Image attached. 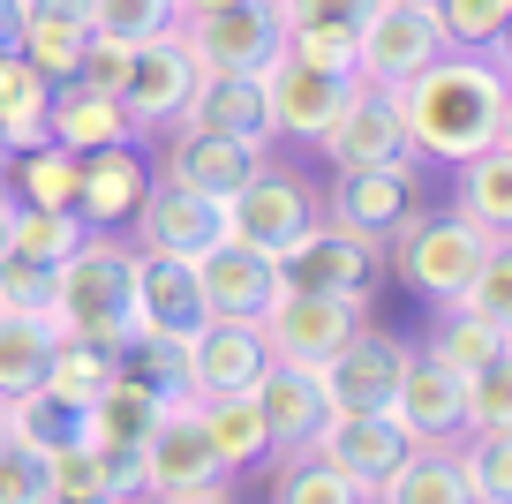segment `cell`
I'll return each mask as SVG.
<instances>
[{"instance_id":"cell-1","label":"cell","mask_w":512,"mask_h":504,"mask_svg":"<svg viewBox=\"0 0 512 504\" xmlns=\"http://www.w3.org/2000/svg\"><path fill=\"white\" fill-rule=\"evenodd\" d=\"M400 121H407V151L460 166V158L512 143V91H505V53H467L445 46L430 68L400 83Z\"/></svg>"},{"instance_id":"cell-2","label":"cell","mask_w":512,"mask_h":504,"mask_svg":"<svg viewBox=\"0 0 512 504\" xmlns=\"http://www.w3.org/2000/svg\"><path fill=\"white\" fill-rule=\"evenodd\" d=\"M53 324L128 362V347H136V241H121L113 226H91L53 264Z\"/></svg>"},{"instance_id":"cell-3","label":"cell","mask_w":512,"mask_h":504,"mask_svg":"<svg viewBox=\"0 0 512 504\" xmlns=\"http://www.w3.org/2000/svg\"><path fill=\"white\" fill-rule=\"evenodd\" d=\"M490 241H505V234H482L460 211H415L400 234L384 241V264H400V279L415 286L422 301H452L475 279V264L490 256Z\"/></svg>"},{"instance_id":"cell-4","label":"cell","mask_w":512,"mask_h":504,"mask_svg":"<svg viewBox=\"0 0 512 504\" xmlns=\"http://www.w3.org/2000/svg\"><path fill=\"white\" fill-rule=\"evenodd\" d=\"M279 286H302V294H377L384 279V241L354 234L339 219H309L287 249H272Z\"/></svg>"},{"instance_id":"cell-5","label":"cell","mask_w":512,"mask_h":504,"mask_svg":"<svg viewBox=\"0 0 512 504\" xmlns=\"http://www.w3.org/2000/svg\"><path fill=\"white\" fill-rule=\"evenodd\" d=\"M174 31L196 53V68H234V76H264L287 46V23H279L272 0H226L204 16H181Z\"/></svg>"},{"instance_id":"cell-6","label":"cell","mask_w":512,"mask_h":504,"mask_svg":"<svg viewBox=\"0 0 512 504\" xmlns=\"http://www.w3.org/2000/svg\"><path fill=\"white\" fill-rule=\"evenodd\" d=\"M256 324H264V347H272V362L317 369L354 324H369V294H302V286H279V301L256 316Z\"/></svg>"},{"instance_id":"cell-7","label":"cell","mask_w":512,"mask_h":504,"mask_svg":"<svg viewBox=\"0 0 512 504\" xmlns=\"http://www.w3.org/2000/svg\"><path fill=\"white\" fill-rule=\"evenodd\" d=\"M407 354H415V347H407L400 331H369V324H354L347 339H339V347L317 362V384H324V399H332V414H369V407H392Z\"/></svg>"},{"instance_id":"cell-8","label":"cell","mask_w":512,"mask_h":504,"mask_svg":"<svg viewBox=\"0 0 512 504\" xmlns=\"http://www.w3.org/2000/svg\"><path fill=\"white\" fill-rule=\"evenodd\" d=\"M272 347H264V324L249 316H204V324L181 339V377L189 399H226V392H256Z\"/></svg>"},{"instance_id":"cell-9","label":"cell","mask_w":512,"mask_h":504,"mask_svg":"<svg viewBox=\"0 0 512 504\" xmlns=\"http://www.w3.org/2000/svg\"><path fill=\"white\" fill-rule=\"evenodd\" d=\"M445 53V31L430 23V8H392L377 0L362 23H354V83H384L400 91L415 68H430Z\"/></svg>"},{"instance_id":"cell-10","label":"cell","mask_w":512,"mask_h":504,"mask_svg":"<svg viewBox=\"0 0 512 504\" xmlns=\"http://www.w3.org/2000/svg\"><path fill=\"white\" fill-rule=\"evenodd\" d=\"M144 489L151 497H211V504H234V474L211 459L204 429H196L189 407H166L159 429L144 437Z\"/></svg>"},{"instance_id":"cell-11","label":"cell","mask_w":512,"mask_h":504,"mask_svg":"<svg viewBox=\"0 0 512 504\" xmlns=\"http://www.w3.org/2000/svg\"><path fill=\"white\" fill-rule=\"evenodd\" d=\"M309 219H317V189H309L302 174H287V166H272V158L226 196V234L249 241V249H264V256L287 249Z\"/></svg>"},{"instance_id":"cell-12","label":"cell","mask_w":512,"mask_h":504,"mask_svg":"<svg viewBox=\"0 0 512 504\" xmlns=\"http://www.w3.org/2000/svg\"><path fill=\"white\" fill-rule=\"evenodd\" d=\"M196 53L181 46V31H159V38H144V46L128 53V76H121V113L136 121V136L144 128H174L181 121V106H189V91H196Z\"/></svg>"},{"instance_id":"cell-13","label":"cell","mask_w":512,"mask_h":504,"mask_svg":"<svg viewBox=\"0 0 512 504\" xmlns=\"http://www.w3.org/2000/svg\"><path fill=\"white\" fill-rule=\"evenodd\" d=\"M415 211H422L415 158H392V166H347V174L332 181V219L354 226V234H369V241H392Z\"/></svg>"},{"instance_id":"cell-14","label":"cell","mask_w":512,"mask_h":504,"mask_svg":"<svg viewBox=\"0 0 512 504\" xmlns=\"http://www.w3.org/2000/svg\"><path fill=\"white\" fill-rule=\"evenodd\" d=\"M317 151L332 158V174H347V166H392V158H415V151H407L400 98L384 91V83H354V98L339 106V121L317 136Z\"/></svg>"},{"instance_id":"cell-15","label":"cell","mask_w":512,"mask_h":504,"mask_svg":"<svg viewBox=\"0 0 512 504\" xmlns=\"http://www.w3.org/2000/svg\"><path fill=\"white\" fill-rule=\"evenodd\" d=\"M392 422L415 444H460L467 437V377L415 347L400 369V392H392Z\"/></svg>"},{"instance_id":"cell-16","label":"cell","mask_w":512,"mask_h":504,"mask_svg":"<svg viewBox=\"0 0 512 504\" xmlns=\"http://www.w3.org/2000/svg\"><path fill=\"white\" fill-rule=\"evenodd\" d=\"M309 452L332 459L339 474H354V482L377 497V489L392 482V467L415 452V437L392 422V407H369V414H332V422L317 429V444H309Z\"/></svg>"},{"instance_id":"cell-17","label":"cell","mask_w":512,"mask_h":504,"mask_svg":"<svg viewBox=\"0 0 512 504\" xmlns=\"http://www.w3.org/2000/svg\"><path fill=\"white\" fill-rule=\"evenodd\" d=\"M196 264V294H204V316H264L279 301V271H272V256L264 249H249V241H234V234H219L204 256H189Z\"/></svg>"},{"instance_id":"cell-18","label":"cell","mask_w":512,"mask_h":504,"mask_svg":"<svg viewBox=\"0 0 512 504\" xmlns=\"http://www.w3.org/2000/svg\"><path fill=\"white\" fill-rule=\"evenodd\" d=\"M128 226H136V249H159V256H204L211 241L226 234V204H211V196L181 189V181H151L144 204L128 211Z\"/></svg>"},{"instance_id":"cell-19","label":"cell","mask_w":512,"mask_h":504,"mask_svg":"<svg viewBox=\"0 0 512 504\" xmlns=\"http://www.w3.org/2000/svg\"><path fill=\"white\" fill-rule=\"evenodd\" d=\"M264 98H272V128H287V136L317 143L324 128L339 121V106L354 98V76H332V68H309V61H294V53L279 46V61L264 68Z\"/></svg>"},{"instance_id":"cell-20","label":"cell","mask_w":512,"mask_h":504,"mask_svg":"<svg viewBox=\"0 0 512 504\" xmlns=\"http://www.w3.org/2000/svg\"><path fill=\"white\" fill-rule=\"evenodd\" d=\"M256 166H264V143H249V136H219V128H174V143H166V174H159V181H181V189L226 204V196H234Z\"/></svg>"},{"instance_id":"cell-21","label":"cell","mask_w":512,"mask_h":504,"mask_svg":"<svg viewBox=\"0 0 512 504\" xmlns=\"http://www.w3.org/2000/svg\"><path fill=\"white\" fill-rule=\"evenodd\" d=\"M204 324V294H196L189 256L136 249V339H189Z\"/></svg>"},{"instance_id":"cell-22","label":"cell","mask_w":512,"mask_h":504,"mask_svg":"<svg viewBox=\"0 0 512 504\" xmlns=\"http://www.w3.org/2000/svg\"><path fill=\"white\" fill-rule=\"evenodd\" d=\"M249 399L264 414V429H272V452H309L317 429L332 422V399H324L317 369H302V362H264Z\"/></svg>"},{"instance_id":"cell-23","label":"cell","mask_w":512,"mask_h":504,"mask_svg":"<svg viewBox=\"0 0 512 504\" xmlns=\"http://www.w3.org/2000/svg\"><path fill=\"white\" fill-rule=\"evenodd\" d=\"M46 143L83 158V151H106V143H136V121L121 113L113 91H98L83 76H61V83H46Z\"/></svg>"},{"instance_id":"cell-24","label":"cell","mask_w":512,"mask_h":504,"mask_svg":"<svg viewBox=\"0 0 512 504\" xmlns=\"http://www.w3.org/2000/svg\"><path fill=\"white\" fill-rule=\"evenodd\" d=\"M144 189H151V166L136 143H106V151L76 158V219L83 226H128Z\"/></svg>"},{"instance_id":"cell-25","label":"cell","mask_w":512,"mask_h":504,"mask_svg":"<svg viewBox=\"0 0 512 504\" xmlns=\"http://www.w3.org/2000/svg\"><path fill=\"white\" fill-rule=\"evenodd\" d=\"M174 128H219V136H272V98H264V76H234V68H204L181 106Z\"/></svg>"},{"instance_id":"cell-26","label":"cell","mask_w":512,"mask_h":504,"mask_svg":"<svg viewBox=\"0 0 512 504\" xmlns=\"http://www.w3.org/2000/svg\"><path fill=\"white\" fill-rule=\"evenodd\" d=\"M83 38H91V16H83V0H23L16 53H23V61H31L46 83L76 76V61H83Z\"/></svg>"},{"instance_id":"cell-27","label":"cell","mask_w":512,"mask_h":504,"mask_svg":"<svg viewBox=\"0 0 512 504\" xmlns=\"http://www.w3.org/2000/svg\"><path fill=\"white\" fill-rule=\"evenodd\" d=\"M422 354L445 362V369H460V377H475V369H490V362H505V354H512V324H490V316L460 309V301H437Z\"/></svg>"},{"instance_id":"cell-28","label":"cell","mask_w":512,"mask_h":504,"mask_svg":"<svg viewBox=\"0 0 512 504\" xmlns=\"http://www.w3.org/2000/svg\"><path fill=\"white\" fill-rule=\"evenodd\" d=\"M196 429H204L211 459H219L226 474L256 467V459H272V429H264V414H256L249 392H226V399H189Z\"/></svg>"},{"instance_id":"cell-29","label":"cell","mask_w":512,"mask_h":504,"mask_svg":"<svg viewBox=\"0 0 512 504\" xmlns=\"http://www.w3.org/2000/svg\"><path fill=\"white\" fill-rule=\"evenodd\" d=\"M159 414H166V399L151 392L136 369H121V377L83 407V437L91 444H144L151 429H159Z\"/></svg>"},{"instance_id":"cell-30","label":"cell","mask_w":512,"mask_h":504,"mask_svg":"<svg viewBox=\"0 0 512 504\" xmlns=\"http://www.w3.org/2000/svg\"><path fill=\"white\" fill-rule=\"evenodd\" d=\"M452 211H460V219H475L482 234H512V143H490V151L460 158Z\"/></svg>"},{"instance_id":"cell-31","label":"cell","mask_w":512,"mask_h":504,"mask_svg":"<svg viewBox=\"0 0 512 504\" xmlns=\"http://www.w3.org/2000/svg\"><path fill=\"white\" fill-rule=\"evenodd\" d=\"M369 504H475V497H467V474H460L452 444H415Z\"/></svg>"},{"instance_id":"cell-32","label":"cell","mask_w":512,"mask_h":504,"mask_svg":"<svg viewBox=\"0 0 512 504\" xmlns=\"http://www.w3.org/2000/svg\"><path fill=\"white\" fill-rule=\"evenodd\" d=\"M53 339H61V324H53V316L0 309V399L31 392V384L46 377V362H53Z\"/></svg>"},{"instance_id":"cell-33","label":"cell","mask_w":512,"mask_h":504,"mask_svg":"<svg viewBox=\"0 0 512 504\" xmlns=\"http://www.w3.org/2000/svg\"><path fill=\"white\" fill-rule=\"evenodd\" d=\"M121 369H128L121 354H106V347H91V339H68V331H61V339H53V362H46V377H38V384L83 414L113 377H121Z\"/></svg>"},{"instance_id":"cell-34","label":"cell","mask_w":512,"mask_h":504,"mask_svg":"<svg viewBox=\"0 0 512 504\" xmlns=\"http://www.w3.org/2000/svg\"><path fill=\"white\" fill-rule=\"evenodd\" d=\"M0 429H8L16 444H31V452H61V444L83 437V414L68 407V399H53L46 384H31V392L0 399Z\"/></svg>"},{"instance_id":"cell-35","label":"cell","mask_w":512,"mask_h":504,"mask_svg":"<svg viewBox=\"0 0 512 504\" xmlns=\"http://www.w3.org/2000/svg\"><path fill=\"white\" fill-rule=\"evenodd\" d=\"M8 189H16V204L76 211V151H61V143H31V151H16Z\"/></svg>"},{"instance_id":"cell-36","label":"cell","mask_w":512,"mask_h":504,"mask_svg":"<svg viewBox=\"0 0 512 504\" xmlns=\"http://www.w3.org/2000/svg\"><path fill=\"white\" fill-rule=\"evenodd\" d=\"M91 234V226L76 219V211H38V204H16V219H8V256H23V264L53 271L76 241Z\"/></svg>"},{"instance_id":"cell-37","label":"cell","mask_w":512,"mask_h":504,"mask_svg":"<svg viewBox=\"0 0 512 504\" xmlns=\"http://www.w3.org/2000/svg\"><path fill=\"white\" fill-rule=\"evenodd\" d=\"M430 23L445 31V46H467V53H505V31H512V0H422Z\"/></svg>"},{"instance_id":"cell-38","label":"cell","mask_w":512,"mask_h":504,"mask_svg":"<svg viewBox=\"0 0 512 504\" xmlns=\"http://www.w3.org/2000/svg\"><path fill=\"white\" fill-rule=\"evenodd\" d=\"M460 474L475 504H512V429H482V437H460Z\"/></svg>"},{"instance_id":"cell-39","label":"cell","mask_w":512,"mask_h":504,"mask_svg":"<svg viewBox=\"0 0 512 504\" xmlns=\"http://www.w3.org/2000/svg\"><path fill=\"white\" fill-rule=\"evenodd\" d=\"M272 504H369V489L354 482V474H339L332 459L294 452V467L279 474V497Z\"/></svg>"},{"instance_id":"cell-40","label":"cell","mask_w":512,"mask_h":504,"mask_svg":"<svg viewBox=\"0 0 512 504\" xmlns=\"http://www.w3.org/2000/svg\"><path fill=\"white\" fill-rule=\"evenodd\" d=\"M83 16H91V31L128 38V46H144V38L174 31V23H181V8H174V0H83Z\"/></svg>"},{"instance_id":"cell-41","label":"cell","mask_w":512,"mask_h":504,"mask_svg":"<svg viewBox=\"0 0 512 504\" xmlns=\"http://www.w3.org/2000/svg\"><path fill=\"white\" fill-rule=\"evenodd\" d=\"M452 301H460V309H475V316H490V324H512V234L490 241V256L475 264V279H467Z\"/></svg>"},{"instance_id":"cell-42","label":"cell","mask_w":512,"mask_h":504,"mask_svg":"<svg viewBox=\"0 0 512 504\" xmlns=\"http://www.w3.org/2000/svg\"><path fill=\"white\" fill-rule=\"evenodd\" d=\"M482 429H512V354L467 377V437Z\"/></svg>"},{"instance_id":"cell-43","label":"cell","mask_w":512,"mask_h":504,"mask_svg":"<svg viewBox=\"0 0 512 504\" xmlns=\"http://www.w3.org/2000/svg\"><path fill=\"white\" fill-rule=\"evenodd\" d=\"M287 53L309 68H332V76H354V23H294Z\"/></svg>"},{"instance_id":"cell-44","label":"cell","mask_w":512,"mask_h":504,"mask_svg":"<svg viewBox=\"0 0 512 504\" xmlns=\"http://www.w3.org/2000/svg\"><path fill=\"white\" fill-rule=\"evenodd\" d=\"M46 452H31V444L0 437V504H38L46 497Z\"/></svg>"},{"instance_id":"cell-45","label":"cell","mask_w":512,"mask_h":504,"mask_svg":"<svg viewBox=\"0 0 512 504\" xmlns=\"http://www.w3.org/2000/svg\"><path fill=\"white\" fill-rule=\"evenodd\" d=\"M0 309H31V316H53V271L23 264V256H0Z\"/></svg>"},{"instance_id":"cell-46","label":"cell","mask_w":512,"mask_h":504,"mask_svg":"<svg viewBox=\"0 0 512 504\" xmlns=\"http://www.w3.org/2000/svg\"><path fill=\"white\" fill-rule=\"evenodd\" d=\"M128 38H106V31H91L83 38V61H76V76L83 83H98V91H121V76H128Z\"/></svg>"},{"instance_id":"cell-47","label":"cell","mask_w":512,"mask_h":504,"mask_svg":"<svg viewBox=\"0 0 512 504\" xmlns=\"http://www.w3.org/2000/svg\"><path fill=\"white\" fill-rule=\"evenodd\" d=\"M272 8H279V23L294 31V23H362L377 0H272Z\"/></svg>"},{"instance_id":"cell-48","label":"cell","mask_w":512,"mask_h":504,"mask_svg":"<svg viewBox=\"0 0 512 504\" xmlns=\"http://www.w3.org/2000/svg\"><path fill=\"white\" fill-rule=\"evenodd\" d=\"M16 31H23V0H0V46H16Z\"/></svg>"},{"instance_id":"cell-49","label":"cell","mask_w":512,"mask_h":504,"mask_svg":"<svg viewBox=\"0 0 512 504\" xmlns=\"http://www.w3.org/2000/svg\"><path fill=\"white\" fill-rule=\"evenodd\" d=\"M38 504H113V497H98V489H46Z\"/></svg>"},{"instance_id":"cell-50","label":"cell","mask_w":512,"mask_h":504,"mask_svg":"<svg viewBox=\"0 0 512 504\" xmlns=\"http://www.w3.org/2000/svg\"><path fill=\"white\" fill-rule=\"evenodd\" d=\"M8 219H16V189L0 181V256H8Z\"/></svg>"},{"instance_id":"cell-51","label":"cell","mask_w":512,"mask_h":504,"mask_svg":"<svg viewBox=\"0 0 512 504\" xmlns=\"http://www.w3.org/2000/svg\"><path fill=\"white\" fill-rule=\"evenodd\" d=\"M181 16H204V8H226V0H174Z\"/></svg>"},{"instance_id":"cell-52","label":"cell","mask_w":512,"mask_h":504,"mask_svg":"<svg viewBox=\"0 0 512 504\" xmlns=\"http://www.w3.org/2000/svg\"><path fill=\"white\" fill-rule=\"evenodd\" d=\"M151 504H211V497H151Z\"/></svg>"},{"instance_id":"cell-53","label":"cell","mask_w":512,"mask_h":504,"mask_svg":"<svg viewBox=\"0 0 512 504\" xmlns=\"http://www.w3.org/2000/svg\"><path fill=\"white\" fill-rule=\"evenodd\" d=\"M392 8H422V0H392Z\"/></svg>"},{"instance_id":"cell-54","label":"cell","mask_w":512,"mask_h":504,"mask_svg":"<svg viewBox=\"0 0 512 504\" xmlns=\"http://www.w3.org/2000/svg\"><path fill=\"white\" fill-rule=\"evenodd\" d=\"M0 437H8V429H0Z\"/></svg>"}]
</instances>
